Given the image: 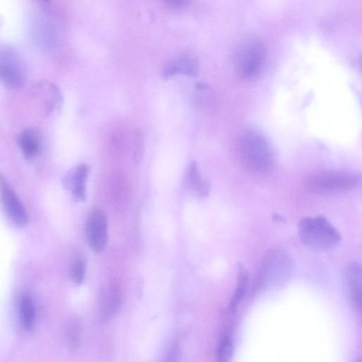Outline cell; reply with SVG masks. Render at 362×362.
Here are the masks:
<instances>
[{
	"label": "cell",
	"instance_id": "6da1fadb",
	"mask_svg": "<svg viewBox=\"0 0 362 362\" xmlns=\"http://www.w3.org/2000/svg\"><path fill=\"white\" fill-rule=\"evenodd\" d=\"M294 263L282 248H273L264 255L255 281V289L269 290L281 286L291 276Z\"/></svg>",
	"mask_w": 362,
	"mask_h": 362
},
{
	"label": "cell",
	"instance_id": "7a4b0ae2",
	"mask_svg": "<svg viewBox=\"0 0 362 362\" xmlns=\"http://www.w3.org/2000/svg\"><path fill=\"white\" fill-rule=\"evenodd\" d=\"M238 154L243 165L256 173H265L272 165L273 153L269 141L253 129L247 130L240 137Z\"/></svg>",
	"mask_w": 362,
	"mask_h": 362
},
{
	"label": "cell",
	"instance_id": "3957f363",
	"mask_svg": "<svg viewBox=\"0 0 362 362\" xmlns=\"http://www.w3.org/2000/svg\"><path fill=\"white\" fill-rule=\"evenodd\" d=\"M298 233L302 243L315 250H328L341 240L337 229L324 216L303 217L298 224Z\"/></svg>",
	"mask_w": 362,
	"mask_h": 362
},
{
	"label": "cell",
	"instance_id": "277c9868",
	"mask_svg": "<svg viewBox=\"0 0 362 362\" xmlns=\"http://www.w3.org/2000/svg\"><path fill=\"white\" fill-rule=\"evenodd\" d=\"M267 49L259 38L248 37L237 47L233 62L236 73L244 80L258 77L263 71L267 62Z\"/></svg>",
	"mask_w": 362,
	"mask_h": 362
},
{
	"label": "cell",
	"instance_id": "5b68a950",
	"mask_svg": "<svg viewBox=\"0 0 362 362\" xmlns=\"http://www.w3.org/2000/svg\"><path fill=\"white\" fill-rule=\"evenodd\" d=\"M361 182V174L356 171L328 170L307 175L303 185L310 192L332 193L356 189Z\"/></svg>",
	"mask_w": 362,
	"mask_h": 362
},
{
	"label": "cell",
	"instance_id": "8992f818",
	"mask_svg": "<svg viewBox=\"0 0 362 362\" xmlns=\"http://www.w3.org/2000/svg\"><path fill=\"white\" fill-rule=\"evenodd\" d=\"M26 66L13 47L0 44V82L11 89L23 86L26 78Z\"/></svg>",
	"mask_w": 362,
	"mask_h": 362
},
{
	"label": "cell",
	"instance_id": "52a82bcc",
	"mask_svg": "<svg viewBox=\"0 0 362 362\" xmlns=\"http://www.w3.org/2000/svg\"><path fill=\"white\" fill-rule=\"evenodd\" d=\"M0 201L9 219L20 227L28 222V214L6 177L0 172Z\"/></svg>",
	"mask_w": 362,
	"mask_h": 362
},
{
	"label": "cell",
	"instance_id": "ba28073f",
	"mask_svg": "<svg viewBox=\"0 0 362 362\" xmlns=\"http://www.w3.org/2000/svg\"><path fill=\"white\" fill-rule=\"evenodd\" d=\"M88 243L93 251L103 252L108 240L107 221L105 214L100 210L90 213L86 223Z\"/></svg>",
	"mask_w": 362,
	"mask_h": 362
},
{
	"label": "cell",
	"instance_id": "9c48e42d",
	"mask_svg": "<svg viewBox=\"0 0 362 362\" xmlns=\"http://www.w3.org/2000/svg\"><path fill=\"white\" fill-rule=\"evenodd\" d=\"M33 95L45 115H49L59 109L62 101L59 89L49 81L37 82L33 87Z\"/></svg>",
	"mask_w": 362,
	"mask_h": 362
},
{
	"label": "cell",
	"instance_id": "30bf717a",
	"mask_svg": "<svg viewBox=\"0 0 362 362\" xmlns=\"http://www.w3.org/2000/svg\"><path fill=\"white\" fill-rule=\"evenodd\" d=\"M88 173V166L81 163L70 169L63 178L64 187L71 192L76 200L83 202L86 199V183Z\"/></svg>",
	"mask_w": 362,
	"mask_h": 362
},
{
	"label": "cell",
	"instance_id": "8fae6325",
	"mask_svg": "<svg viewBox=\"0 0 362 362\" xmlns=\"http://www.w3.org/2000/svg\"><path fill=\"white\" fill-rule=\"evenodd\" d=\"M199 74V62L197 59L192 55L184 54L180 56L164 67L162 77L169 79L177 74H184L188 76H197Z\"/></svg>",
	"mask_w": 362,
	"mask_h": 362
},
{
	"label": "cell",
	"instance_id": "7c38bea8",
	"mask_svg": "<svg viewBox=\"0 0 362 362\" xmlns=\"http://www.w3.org/2000/svg\"><path fill=\"white\" fill-rule=\"evenodd\" d=\"M185 184L199 198H204L210 193V183L202 177L196 161H192L189 165L185 176Z\"/></svg>",
	"mask_w": 362,
	"mask_h": 362
},
{
	"label": "cell",
	"instance_id": "4fadbf2b",
	"mask_svg": "<svg viewBox=\"0 0 362 362\" xmlns=\"http://www.w3.org/2000/svg\"><path fill=\"white\" fill-rule=\"evenodd\" d=\"M346 281L352 303L358 310L361 308V267L357 262L349 264L346 270Z\"/></svg>",
	"mask_w": 362,
	"mask_h": 362
},
{
	"label": "cell",
	"instance_id": "5bb4252c",
	"mask_svg": "<svg viewBox=\"0 0 362 362\" xmlns=\"http://www.w3.org/2000/svg\"><path fill=\"white\" fill-rule=\"evenodd\" d=\"M18 144L23 156L26 159H32L40 151V134L33 129H26L18 136Z\"/></svg>",
	"mask_w": 362,
	"mask_h": 362
},
{
	"label": "cell",
	"instance_id": "9a60e30c",
	"mask_svg": "<svg viewBox=\"0 0 362 362\" xmlns=\"http://www.w3.org/2000/svg\"><path fill=\"white\" fill-rule=\"evenodd\" d=\"M248 281L249 274L247 269L243 264H239L236 286L228 308L229 314L233 315L235 313L237 308L245 296L247 290Z\"/></svg>",
	"mask_w": 362,
	"mask_h": 362
},
{
	"label": "cell",
	"instance_id": "2e32d148",
	"mask_svg": "<svg viewBox=\"0 0 362 362\" xmlns=\"http://www.w3.org/2000/svg\"><path fill=\"white\" fill-rule=\"evenodd\" d=\"M121 304L120 291L117 286L110 287L103 304V317L109 320L118 312Z\"/></svg>",
	"mask_w": 362,
	"mask_h": 362
},
{
	"label": "cell",
	"instance_id": "e0dca14e",
	"mask_svg": "<svg viewBox=\"0 0 362 362\" xmlns=\"http://www.w3.org/2000/svg\"><path fill=\"white\" fill-rule=\"evenodd\" d=\"M20 316L22 327L26 331L31 332L35 325V313L32 299L28 295L23 296L21 300Z\"/></svg>",
	"mask_w": 362,
	"mask_h": 362
},
{
	"label": "cell",
	"instance_id": "ac0fdd59",
	"mask_svg": "<svg viewBox=\"0 0 362 362\" xmlns=\"http://www.w3.org/2000/svg\"><path fill=\"white\" fill-rule=\"evenodd\" d=\"M83 322L79 317L71 318L67 325L66 342L70 350H76L81 342Z\"/></svg>",
	"mask_w": 362,
	"mask_h": 362
},
{
	"label": "cell",
	"instance_id": "d6986e66",
	"mask_svg": "<svg viewBox=\"0 0 362 362\" xmlns=\"http://www.w3.org/2000/svg\"><path fill=\"white\" fill-rule=\"evenodd\" d=\"M234 351L233 339L228 329L221 335L216 350V357L218 361L226 362L230 360Z\"/></svg>",
	"mask_w": 362,
	"mask_h": 362
},
{
	"label": "cell",
	"instance_id": "ffe728a7",
	"mask_svg": "<svg viewBox=\"0 0 362 362\" xmlns=\"http://www.w3.org/2000/svg\"><path fill=\"white\" fill-rule=\"evenodd\" d=\"M86 273V260L81 255H76L71 262L70 277L76 284L83 282Z\"/></svg>",
	"mask_w": 362,
	"mask_h": 362
},
{
	"label": "cell",
	"instance_id": "44dd1931",
	"mask_svg": "<svg viewBox=\"0 0 362 362\" xmlns=\"http://www.w3.org/2000/svg\"><path fill=\"white\" fill-rule=\"evenodd\" d=\"M144 136L142 132L137 129L134 134V149L132 153V160L134 165L140 163L144 154Z\"/></svg>",
	"mask_w": 362,
	"mask_h": 362
},
{
	"label": "cell",
	"instance_id": "7402d4cb",
	"mask_svg": "<svg viewBox=\"0 0 362 362\" xmlns=\"http://www.w3.org/2000/svg\"><path fill=\"white\" fill-rule=\"evenodd\" d=\"M179 344L177 343L175 344L173 346H172L168 355V361H174L178 359L180 356V349Z\"/></svg>",
	"mask_w": 362,
	"mask_h": 362
},
{
	"label": "cell",
	"instance_id": "603a6c76",
	"mask_svg": "<svg viewBox=\"0 0 362 362\" xmlns=\"http://www.w3.org/2000/svg\"><path fill=\"white\" fill-rule=\"evenodd\" d=\"M168 6L172 8H182L186 6L189 0H163Z\"/></svg>",
	"mask_w": 362,
	"mask_h": 362
},
{
	"label": "cell",
	"instance_id": "cb8c5ba5",
	"mask_svg": "<svg viewBox=\"0 0 362 362\" xmlns=\"http://www.w3.org/2000/svg\"><path fill=\"white\" fill-rule=\"evenodd\" d=\"M45 1H47V0H45Z\"/></svg>",
	"mask_w": 362,
	"mask_h": 362
}]
</instances>
